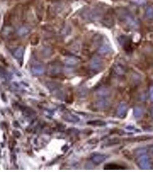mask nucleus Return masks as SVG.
I'll return each instance as SVG.
<instances>
[{"mask_svg": "<svg viewBox=\"0 0 153 172\" xmlns=\"http://www.w3.org/2000/svg\"><path fill=\"white\" fill-rule=\"evenodd\" d=\"M138 165L142 170H149L151 168L149 158L147 156L143 155L138 160Z\"/></svg>", "mask_w": 153, "mask_h": 172, "instance_id": "1", "label": "nucleus"}, {"mask_svg": "<svg viewBox=\"0 0 153 172\" xmlns=\"http://www.w3.org/2000/svg\"><path fill=\"white\" fill-rule=\"evenodd\" d=\"M102 66V61L97 57H94L90 62V68L93 70L99 71L101 69Z\"/></svg>", "mask_w": 153, "mask_h": 172, "instance_id": "2", "label": "nucleus"}, {"mask_svg": "<svg viewBox=\"0 0 153 172\" xmlns=\"http://www.w3.org/2000/svg\"><path fill=\"white\" fill-rule=\"evenodd\" d=\"M128 110V107L126 103H122L120 104L118 108L117 114L118 117L120 118H124L126 117Z\"/></svg>", "mask_w": 153, "mask_h": 172, "instance_id": "3", "label": "nucleus"}, {"mask_svg": "<svg viewBox=\"0 0 153 172\" xmlns=\"http://www.w3.org/2000/svg\"><path fill=\"white\" fill-rule=\"evenodd\" d=\"M48 71H49L50 74L51 75L56 76L60 74V73L62 71V69H61V67H60V65H58L56 63H54V64H50Z\"/></svg>", "mask_w": 153, "mask_h": 172, "instance_id": "4", "label": "nucleus"}, {"mask_svg": "<svg viewBox=\"0 0 153 172\" xmlns=\"http://www.w3.org/2000/svg\"><path fill=\"white\" fill-rule=\"evenodd\" d=\"M44 68L40 64H35L31 67L32 73L35 76L42 75L44 73Z\"/></svg>", "mask_w": 153, "mask_h": 172, "instance_id": "5", "label": "nucleus"}, {"mask_svg": "<svg viewBox=\"0 0 153 172\" xmlns=\"http://www.w3.org/2000/svg\"><path fill=\"white\" fill-rule=\"evenodd\" d=\"M123 18H124V21L130 27H131L133 28L137 27V22L136 21V20H135V19H133V17L131 15L127 14L123 16Z\"/></svg>", "mask_w": 153, "mask_h": 172, "instance_id": "6", "label": "nucleus"}, {"mask_svg": "<svg viewBox=\"0 0 153 172\" xmlns=\"http://www.w3.org/2000/svg\"><path fill=\"white\" fill-rule=\"evenodd\" d=\"M106 159V156L101 154H95L92 157V161L94 164L99 165L102 163Z\"/></svg>", "mask_w": 153, "mask_h": 172, "instance_id": "7", "label": "nucleus"}, {"mask_svg": "<svg viewBox=\"0 0 153 172\" xmlns=\"http://www.w3.org/2000/svg\"><path fill=\"white\" fill-rule=\"evenodd\" d=\"M110 102L106 98H102L100 101L96 102V107L98 109L104 110L106 109L110 106Z\"/></svg>", "mask_w": 153, "mask_h": 172, "instance_id": "8", "label": "nucleus"}, {"mask_svg": "<svg viewBox=\"0 0 153 172\" xmlns=\"http://www.w3.org/2000/svg\"><path fill=\"white\" fill-rule=\"evenodd\" d=\"M63 119L65 121L71 122V123H77L79 121V118L77 116L70 113L65 114L63 115Z\"/></svg>", "mask_w": 153, "mask_h": 172, "instance_id": "9", "label": "nucleus"}, {"mask_svg": "<svg viewBox=\"0 0 153 172\" xmlns=\"http://www.w3.org/2000/svg\"><path fill=\"white\" fill-rule=\"evenodd\" d=\"M78 63H79L78 59H77L74 57H73V56L68 57L65 60V64L67 66H74L75 65H77Z\"/></svg>", "mask_w": 153, "mask_h": 172, "instance_id": "10", "label": "nucleus"}, {"mask_svg": "<svg viewBox=\"0 0 153 172\" xmlns=\"http://www.w3.org/2000/svg\"><path fill=\"white\" fill-rule=\"evenodd\" d=\"M24 52V49L22 47H19L18 48H17L15 51H14L13 53V56H15V58L17 60H20L23 58V57Z\"/></svg>", "mask_w": 153, "mask_h": 172, "instance_id": "11", "label": "nucleus"}, {"mask_svg": "<svg viewBox=\"0 0 153 172\" xmlns=\"http://www.w3.org/2000/svg\"><path fill=\"white\" fill-rule=\"evenodd\" d=\"M124 168L120 165L115 164H108L104 166V170H120V169H124Z\"/></svg>", "mask_w": 153, "mask_h": 172, "instance_id": "12", "label": "nucleus"}, {"mask_svg": "<svg viewBox=\"0 0 153 172\" xmlns=\"http://www.w3.org/2000/svg\"><path fill=\"white\" fill-rule=\"evenodd\" d=\"M112 51V49L110 48V46H108L107 44H104L102 45V46L99 48L98 52L100 54L102 55H106V54H108Z\"/></svg>", "mask_w": 153, "mask_h": 172, "instance_id": "13", "label": "nucleus"}, {"mask_svg": "<svg viewBox=\"0 0 153 172\" xmlns=\"http://www.w3.org/2000/svg\"><path fill=\"white\" fill-rule=\"evenodd\" d=\"M30 30L28 28L25 26H23L19 28L17 30V34L20 36H25L27 35L29 33Z\"/></svg>", "mask_w": 153, "mask_h": 172, "instance_id": "14", "label": "nucleus"}, {"mask_svg": "<svg viewBox=\"0 0 153 172\" xmlns=\"http://www.w3.org/2000/svg\"><path fill=\"white\" fill-rule=\"evenodd\" d=\"M110 94V91L106 88H101L97 91L98 97L101 98H106V97H108Z\"/></svg>", "mask_w": 153, "mask_h": 172, "instance_id": "15", "label": "nucleus"}, {"mask_svg": "<svg viewBox=\"0 0 153 172\" xmlns=\"http://www.w3.org/2000/svg\"><path fill=\"white\" fill-rule=\"evenodd\" d=\"M143 113V110L141 107H136L133 109V116L135 118H140L142 116Z\"/></svg>", "mask_w": 153, "mask_h": 172, "instance_id": "16", "label": "nucleus"}, {"mask_svg": "<svg viewBox=\"0 0 153 172\" xmlns=\"http://www.w3.org/2000/svg\"><path fill=\"white\" fill-rule=\"evenodd\" d=\"M0 76L2 78L8 79L10 78V74L4 67L0 66Z\"/></svg>", "mask_w": 153, "mask_h": 172, "instance_id": "17", "label": "nucleus"}, {"mask_svg": "<svg viewBox=\"0 0 153 172\" xmlns=\"http://www.w3.org/2000/svg\"><path fill=\"white\" fill-rule=\"evenodd\" d=\"M53 54V51L50 48H45L43 50V54L44 57L48 58Z\"/></svg>", "mask_w": 153, "mask_h": 172, "instance_id": "18", "label": "nucleus"}, {"mask_svg": "<svg viewBox=\"0 0 153 172\" xmlns=\"http://www.w3.org/2000/svg\"><path fill=\"white\" fill-rule=\"evenodd\" d=\"M39 43V37L37 35H34L31 39V44L32 45H36Z\"/></svg>", "mask_w": 153, "mask_h": 172, "instance_id": "19", "label": "nucleus"}, {"mask_svg": "<svg viewBox=\"0 0 153 172\" xmlns=\"http://www.w3.org/2000/svg\"><path fill=\"white\" fill-rule=\"evenodd\" d=\"M146 15L149 19H153V7L149 6L147 8L146 11Z\"/></svg>", "mask_w": 153, "mask_h": 172, "instance_id": "20", "label": "nucleus"}, {"mask_svg": "<svg viewBox=\"0 0 153 172\" xmlns=\"http://www.w3.org/2000/svg\"><path fill=\"white\" fill-rule=\"evenodd\" d=\"M89 125H94L96 126H103L106 125V123L101 121H91L88 122Z\"/></svg>", "mask_w": 153, "mask_h": 172, "instance_id": "21", "label": "nucleus"}, {"mask_svg": "<svg viewBox=\"0 0 153 172\" xmlns=\"http://www.w3.org/2000/svg\"><path fill=\"white\" fill-rule=\"evenodd\" d=\"M24 113L25 115L29 116V115H31L35 113V112L33 110L29 108H25L24 110Z\"/></svg>", "mask_w": 153, "mask_h": 172, "instance_id": "22", "label": "nucleus"}, {"mask_svg": "<svg viewBox=\"0 0 153 172\" xmlns=\"http://www.w3.org/2000/svg\"><path fill=\"white\" fill-rule=\"evenodd\" d=\"M131 1L138 5H144L147 3V0H131Z\"/></svg>", "mask_w": 153, "mask_h": 172, "instance_id": "23", "label": "nucleus"}, {"mask_svg": "<svg viewBox=\"0 0 153 172\" xmlns=\"http://www.w3.org/2000/svg\"><path fill=\"white\" fill-rule=\"evenodd\" d=\"M79 96H80V97H85L87 95V90H85V88H82L79 89Z\"/></svg>", "mask_w": 153, "mask_h": 172, "instance_id": "24", "label": "nucleus"}, {"mask_svg": "<svg viewBox=\"0 0 153 172\" xmlns=\"http://www.w3.org/2000/svg\"><path fill=\"white\" fill-rule=\"evenodd\" d=\"M115 70L118 74H123L124 73V69H123V68L120 66L116 67Z\"/></svg>", "mask_w": 153, "mask_h": 172, "instance_id": "25", "label": "nucleus"}, {"mask_svg": "<svg viewBox=\"0 0 153 172\" xmlns=\"http://www.w3.org/2000/svg\"><path fill=\"white\" fill-rule=\"evenodd\" d=\"M150 100L153 102V86L151 87L150 88Z\"/></svg>", "mask_w": 153, "mask_h": 172, "instance_id": "26", "label": "nucleus"}, {"mask_svg": "<svg viewBox=\"0 0 153 172\" xmlns=\"http://www.w3.org/2000/svg\"><path fill=\"white\" fill-rule=\"evenodd\" d=\"M13 133H14V135H15L16 137H17V138L20 137V133L19 131H15Z\"/></svg>", "mask_w": 153, "mask_h": 172, "instance_id": "27", "label": "nucleus"}, {"mask_svg": "<svg viewBox=\"0 0 153 172\" xmlns=\"http://www.w3.org/2000/svg\"><path fill=\"white\" fill-rule=\"evenodd\" d=\"M152 115H153V110H152Z\"/></svg>", "mask_w": 153, "mask_h": 172, "instance_id": "28", "label": "nucleus"}]
</instances>
